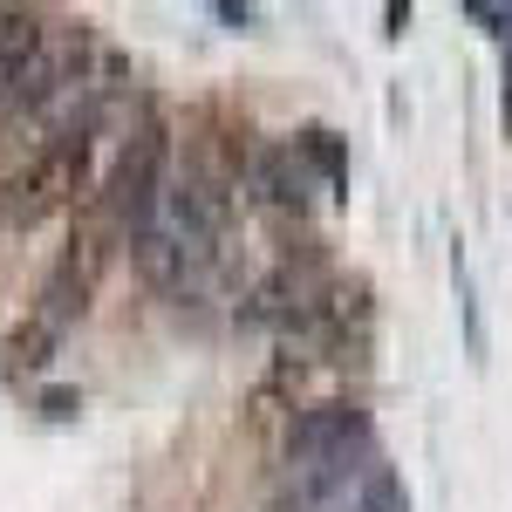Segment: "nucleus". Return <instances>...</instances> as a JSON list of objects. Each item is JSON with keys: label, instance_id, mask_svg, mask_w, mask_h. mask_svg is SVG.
Returning <instances> with one entry per match:
<instances>
[{"label": "nucleus", "instance_id": "obj_4", "mask_svg": "<svg viewBox=\"0 0 512 512\" xmlns=\"http://www.w3.org/2000/svg\"><path fill=\"white\" fill-rule=\"evenodd\" d=\"M260 192L274 198V205H301V164H294V151L260 158Z\"/></svg>", "mask_w": 512, "mask_h": 512}, {"label": "nucleus", "instance_id": "obj_2", "mask_svg": "<svg viewBox=\"0 0 512 512\" xmlns=\"http://www.w3.org/2000/svg\"><path fill=\"white\" fill-rule=\"evenodd\" d=\"M103 205H110V219L130 226V233H158V212H164V137L158 130H137L123 144L117 171L103 185Z\"/></svg>", "mask_w": 512, "mask_h": 512}, {"label": "nucleus", "instance_id": "obj_1", "mask_svg": "<svg viewBox=\"0 0 512 512\" xmlns=\"http://www.w3.org/2000/svg\"><path fill=\"white\" fill-rule=\"evenodd\" d=\"M82 151H89V130L82 123H62L41 158H28L14 178H0V226H35V219H48L62 198L76 192Z\"/></svg>", "mask_w": 512, "mask_h": 512}, {"label": "nucleus", "instance_id": "obj_3", "mask_svg": "<svg viewBox=\"0 0 512 512\" xmlns=\"http://www.w3.org/2000/svg\"><path fill=\"white\" fill-rule=\"evenodd\" d=\"M41 35H48V28H41L35 14L0 7V103H14V96H21V76H28V62H35Z\"/></svg>", "mask_w": 512, "mask_h": 512}, {"label": "nucleus", "instance_id": "obj_6", "mask_svg": "<svg viewBox=\"0 0 512 512\" xmlns=\"http://www.w3.org/2000/svg\"><path fill=\"white\" fill-rule=\"evenodd\" d=\"M48 349H55V328H48V321H35V328H21V335L7 342V355H14V369H41V362H48Z\"/></svg>", "mask_w": 512, "mask_h": 512}, {"label": "nucleus", "instance_id": "obj_5", "mask_svg": "<svg viewBox=\"0 0 512 512\" xmlns=\"http://www.w3.org/2000/svg\"><path fill=\"white\" fill-rule=\"evenodd\" d=\"M342 512H410V499H403V485H396L390 472H369V478H362V492H355Z\"/></svg>", "mask_w": 512, "mask_h": 512}]
</instances>
